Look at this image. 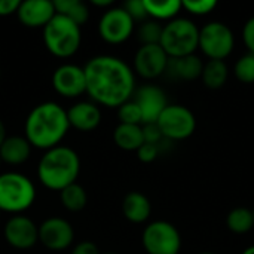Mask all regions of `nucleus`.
I'll return each mask as SVG.
<instances>
[{"mask_svg": "<svg viewBox=\"0 0 254 254\" xmlns=\"http://www.w3.org/2000/svg\"><path fill=\"white\" fill-rule=\"evenodd\" d=\"M68 128L67 110L58 103L45 101L33 107L28 113L24 125V137L31 147L46 152L60 146Z\"/></svg>", "mask_w": 254, "mask_h": 254, "instance_id": "f03ea898", "label": "nucleus"}, {"mask_svg": "<svg viewBox=\"0 0 254 254\" xmlns=\"http://www.w3.org/2000/svg\"><path fill=\"white\" fill-rule=\"evenodd\" d=\"M74 240L73 226L61 217H49L39 225V241L51 252L67 250Z\"/></svg>", "mask_w": 254, "mask_h": 254, "instance_id": "f8f14e48", "label": "nucleus"}, {"mask_svg": "<svg viewBox=\"0 0 254 254\" xmlns=\"http://www.w3.org/2000/svg\"><path fill=\"white\" fill-rule=\"evenodd\" d=\"M91 3L94 6H98V7H109L113 4V0H92Z\"/></svg>", "mask_w": 254, "mask_h": 254, "instance_id": "e433bc0d", "label": "nucleus"}, {"mask_svg": "<svg viewBox=\"0 0 254 254\" xmlns=\"http://www.w3.org/2000/svg\"><path fill=\"white\" fill-rule=\"evenodd\" d=\"M0 79H1V68H0Z\"/></svg>", "mask_w": 254, "mask_h": 254, "instance_id": "79ce46f5", "label": "nucleus"}, {"mask_svg": "<svg viewBox=\"0 0 254 254\" xmlns=\"http://www.w3.org/2000/svg\"><path fill=\"white\" fill-rule=\"evenodd\" d=\"M168 60L161 45H141L134 55V71L143 79H156L165 73Z\"/></svg>", "mask_w": 254, "mask_h": 254, "instance_id": "ddd939ff", "label": "nucleus"}, {"mask_svg": "<svg viewBox=\"0 0 254 254\" xmlns=\"http://www.w3.org/2000/svg\"><path fill=\"white\" fill-rule=\"evenodd\" d=\"M60 198H61V204L64 205V208L71 211V213L82 211L88 204L86 190L77 182L67 186V188H64L60 192Z\"/></svg>", "mask_w": 254, "mask_h": 254, "instance_id": "a878e982", "label": "nucleus"}, {"mask_svg": "<svg viewBox=\"0 0 254 254\" xmlns=\"http://www.w3.org/2000/svg\"><path fill=\"white\" fill-rule=\"evenodd\" d=\"M52 86L64 98H77L86 94V80L83 67L76 64H61L52 73Z\"/></svg>", "mask_w": 254, "mask_h": 254, "instance_id": "9b49d317", "label": "nucleus"}, {"mask_svg": "<svg viewBox=\"0 0 254 254\" xmlns=\"http://www.w3.org/2000/svg\"><path fill=\"white\" fill-rule=\"evenodd\" d=\"M19 3V0H0V16H9L13 13L16 15Z\"/></svg>", "mask_w": 254, "mask_h": 254, "instance_id": "c9c22d12", "label": "nucleus"}, {"mask_svg": "<svg viewBox=\"0 0 254 254\" xmlns=\"http://www.w3.org/2000/svg\"><path fill=\"white\" fill-rule=\"evenodd\" d=\"M234 73L241 83H254V54L249 52L238 58L234 67Z\"/></svg>", "mask_w": 254, "mask_h": 254, "instance_id": "cd10ccee", "label": "nucleus"}, {"mask_svg": "<svg viewBox=\"0 0 254 254\" xmlns=\"http://www.w3.org/2000/svg\"><path fill=\"white\" fill-rule=\"evenodd\" d=\"M132 100L140 107L143 125L144 124H156L161 113L168 106L165 92L156 85H144V86L138 88L134 92Z\"/></svg>", "mask_w": 254, "mask_h": 254, "instance_id": "2eb2a0df", "label": "nucleus"}, {"mask_svg": "<svg viewBox=\"0 0 254 254\" xmlns=\"http://www.w3.org/2000/svg\"><path fill=\"white\" fill-rule=\"evenodd\" d=\"M71 254H100V250L92 241H82L73 247Z\"/></svg>", "mask_w": 254, "mask_h": 254, "instance_id": "f704fd0d", "label": "nucleus"}, {"mask_svg": "<svg viewBox=\"0 0 254 254\" xmlns=\"http://www.w3.org/2000/svg\"><path fill=\"white\" fill-rule=\"evenodd\" d=\"M80 173L79 155L67 146H57L45 152L37 165L39 182L49 190L61 192L76 183Z\"/></svg>", "mask_w": 254, "mask_h": 254, "instance_id": "7ed1b4c3", "label": "nucleus"}, {"mask_svg": "<svg viewBox=\"0 0 254 254\" xmlns=\"http://www.w3.org/2000/svg\"><path fill=\"white\" fill-rule=\"evenodd\" d=\"M43 43L54 57L70 58L80 48V27L71 19L55 13V16L43 27Z\"/></svg>", "mask_w": 254, "mask_h": 254, "instance_id": "20e7f679", "label": "nucleus"}, {"mask_svg": "<svg viewBox=\"0 0 254 254\" xmlns=\"http://www.w3.org/2000/svg\"><path fill=\"white\" fill-rule=\"evenodd\" d=\"M1 164H3V161H1V158H0V165H1Z\"/></svg>", "mask_w": 254, "mask_h": 254, "instance_id": "a19ab883", "label": "nucleus"}, {"mask_svg": "<svg viewBox=\"0 0 254 254\" xmlns=\"http://www.w3.org/2000/svg\"><path fill=\"white\" fill-rule=\"evenodd\" d=\"M57 13L71 19L79 27L86 24L89 19V9L88 4L80 0H55L54 1Z\"/></svg>", "mask_w": 254, "mask_h": 254, "instance_id": "b1692460", "label": "nucleus"}, {"mask_svg": "<svg viewBox=\"0 0 254 254\" xmlns=\"http://www.w3.org/2000/svg\"><path fill=\"white\" fill-rule=\"evenodd\" d=\"M31 155V144L25 137L12 135L6 137L0 146V158L4 164L9 165H21L28 161Z\"/></svg>", "mask_w": 254, "mask_h": 254, "instance_id": "aec40b11", "label": "nucleus"}, {"mask_svg": "<svg viewBox=\"0 0 254 254\" xmlns=\"http://www.w3.org/2000/svg\"><path fill=\"white\" fill-rule=\"evenodd\" d=\"M141 129H143V140H144V143L159 146V143L162 140H165L162 137V132H161V129H159V127L156 124H144V125H141Z\"/></svg>", "mask_w": 254, "mask_h": 254, "instance_id": "2f4dec72", "label": "nucleus"}, {"mask_svg": "<svg viewBox=\"0 0 254 254\" xmlns=\"http://www.w3.org/2000/svg\"><path fill=\"white\" fill-rule=\"evenodd\" d=\"M228 76L229 70L225 61L208 60L207 63H204L201 79L208 89H220L222 86H225Z\"/></svg>", "mask_w": 254, "mask_h": 254, "instance_id": "4be33fe9", "label": "nucleus"}, {"mask_svg": "<svg viewBox=\"0 0 254 254\" xmlns=\"http://www.w3.org/2000/svg\"><path fill=\"white\" fill-rule=\"evenodd\" d=\"M4 138H6V129H4V125H3V122L0 119V146L4 141Z\"/></svg>", "mask_w": 254, "mask_h": 254, "instance_id": "4c0bfd02", "label": "nucleus"}, {"mask_svg": "<svg viewBox=\"0 0 254 254\" xmlns=\"http://www.w3.org/2000/svg\"><path fill=\"white\" fill-rule=\"evenodd\" d=\"M122 213L131 223H144L152 214V204L141 192H129L122 201Z\"/></svg>", "mask_w": 254, "mask_h": 254, "instance_id": "6ab92c4d", "label": "nucleus"}, {"mask_svg": "<svg viewBox=\"0 0 254 254\" xmlns=\"http://www.w3.org/2000/svg\"><path fill=\"white\" fill-rule=\"evenodd\" d=\"M86 94L97 106L118 109L135 92L134 70L113 55L92 57L83 67Z\"/></svg>", "mask_w": 254, "mask_h": 254, "instance_id": "f257e3e1", "label": "nucleus"}, {"mask_svg": "<svg viewBox=\"0 0 254 254\" xmlns=\"http://www.w3.org/2000/svg\"><path fill=\"white\" fill-rule=\"evenodd\" d=\"M243 39L250 54H254V16L250 18L243 28Z\"/></svg>", "mask_w": 254, "mask_h": 254, "instance_id": "72a5a7b5", "label": "nucleus"}, {"mask_svg": "<svg viewBox=\"0 0 254 254\" xmlns=\"http://www.w3.org/2000/svg\"><path fill=\"white\" fill-rule=\"evenodd\" d=\"M128 15L135 21H146L149 19L147 16V12H146V6H144V0H128L124 6H122Z\"/></svg>", "mask_w": 254, "mask_h": 254, "instance_id": "7c9ffc66", "label": "nucleus"}, {"mask_svg": "<svg viewBox=\"0 0 254 254\" xmlns=\"http://www.w3.org/2000/svg\"><path fill=\"white\" fill-rule=\"evenodd\" d=\"M199 42V28L188 18H174L164 25L161 48L170 58L195 54Z\"/></svg>", "mask_w": 254, "mask_h": 254, "instance_id": "423d86ee", "label": "nucleus"}, {"mask_svg": "<svg viewBox=\"0 0 254 254\" xmlns=\"http://www.w3.org/2000/svg\"><path fill=\"white\" fill-rule=\"evenodd\" d=\"M103 254H116V253H103Z\"/></svg>", "mask_w": 254, "mask_h": 254, "instance_id": "37998d69", "label": "nucleus"}, {"mask_svg": "<svg viewBox=\"0 0 254 254\" xmlns=\"http://www.w3.org/2000/svg\"><path fill=\"white\" fill-rule=\"evenodd\" d=\"M6 243L16 250H28L39 241V226L22 214L12 216L3 229Z\"/></svg>", "mask_w": 254, "mask_h": 254, "instance_id": "4468645a", "label": "nucleus"}, {"mask_svg": "<svg viewBox=\"0 0 254 254\" xmlns=\"http://www.w3.org/2000/svg\"><path fill=\"white\" fill-rule=\"evenodd\" d=\"M253 217H254V208H253Z\"/></svg>", "mask_w": 254, "mask_h": 254, "instance_id": "c03bdc74", "label": "nucleus"}, {"mask_svg": "<svg viewBox=\"0 0 254 254\" xmlns=\"http://www.w3.org/2000/svg\"><path fill=\"white\" fill-rule=\"evenodd\" d=\"M182 6L190 15L204 16V15L211 13L217 7V1L216 0H185L182 1Z\"/></svg>", "mask_w": 254, "mask_h": 254, "instance_id": "c756f323", "label": "nucleus"}, {"mask_svg": "<svg viewBox=\"0 0 254 254\" xmlns=\"http://www.w3.org/2000/svg\"><path fill=\"white\" fill-rule=\"evenodd\" d=\"M118 119L119 124L125 125H143L140 107L134 100H128L127 103L118 107Z\"/></svg>", "mask_w": 254, "mask_h": 254, "instance_id": "c85d7f7f", "label": "nucleus"}, {"mask_svg": "<svg viewBox=\"0 0 254 254\" xmlns=\"http://www.w3.org/2000/svg\"><path fill=\"white\" fill-rule=\"evenodd\" d=\"M226 226L231 232L237 235H244L254 228L253 210L246 207H238L229 211L226 217Z\"/></svg>", "mask_w": 254, "mask_h": 254, "instance_id": "393cba45", "label": "nucleus"}, {"mask_svg": "<svg viewBox=\"0 0 254 254\" xmlns=\"http://www.w3.org/2000/svg\"><path fill=\"white\" fill-rule=\"evenodd\" d=\"M159 152H161L159 146H156V144H149V143H143V144L140 146V149L137 150V158H138L141 162H144V164H150V162H153V161L158 158Z\"/></svg>", "mask_w": 254, "mask_h": 254, "instance_id": "473e14b6", "label": "nucleus"}, {"mask_svg": "<svg viewBox=\"0 0 254 254\" xmlns=\"http://www.w3.org/2000/svg\"><path fill=\"white\" fill-rule=\"evenodd\" d=\"M134 19L124 7H109L100 18V37L110 45H121L127 42L134 31Z\"/></svg>", "mask_w": 254, "mask_h": 254, "instance_id": "9d476101", "label": "nucleus"}, {"mask_svg": "<svg viewBox=\"0 0 254 254\" xmlns=\"http://www.w3.org/2000/svg\"><path fill=\"white\" fill-rule=\"evenodd\" d=\"M0 214H1V211H0Z\"/></svg>", "mask_w": 254, "mask_h": 254, "instance_id": "a18cd8bd", "label": "nucleus"}, {"mask_svg": "<svg viewBox=\"0 0 254 254\" xmlns=\"http://www.w3.org/2000/svg\"><path fill=\"white\" fill-rule=\"evenodd\" d=\"M34 201L36 188L27 176L15 171L0 174V211L19 214Z\"/></svg>", "mask_w": 254, "mask_h": 254, "instance_id": "39448f33", "label": "nucleus"}, {"mask_svg": "<svg viewBox=\"0 0 254 254\" xmlns=\"http://www.w3.org/2000/svg\"><path fill=\"white\" fill-rule=\"evenodd\" d=\"M243 254H254V246H250V247H247L244 252H243Z\"/></svg>", "mask_w": 254, "mask_h": 254, "instance_id": "58836bf2", "label": "nucleus"}, {"mask_svg": "<svg viewBox=\"0 0 254 254\" xmlns=\"http://www.w3.org/2000/svg\"><path fill=\"white\" fill-rule=\"evenodd\" d=\"M164 25L155 19H146L140 24L137 30V36L141 45H159L162 37Z\"/></svg>", "mask_w": 254, "mask_h": 254, "instance_id": "bb28decb", "label": "nucleus"}, {"mask_svg": "<svg viewBox=\"0 0 254 254\" xmlns=\"http://www.w3.org/2000/svg\"><path fill=\"white\" fill-rule=\"evenodd\" d=\"M141 243L147 254H179L182 249L180 232L165 220L149 223L143 231Z\"/></svg>", "mask_w": 254, "mask_h": 254, "instance_id": "1a4fd4ad", "label": "nucleus"}, {"mask_svg": "<svg viewBox=\"0 0 254 254\" xmlns=\"http://www.w3.org/2000/svg\"><path fill=\"white\" fill-rule=\"evenodd\" d=\"M115 144L127 152H137L144 143L141 125H125L119 124L113 131Z\"/></svg>", "mask_w": 254, "mask_h": 254, "instance_id": "412c9836", "label": "nucleus"}, {"mask_svg": "<svg viewBox=\"0 0 254 254\" xmlns=\"http://www.w3.org/2000/svg\"><path fill=\"white\" fill-rule=\"evenodd\" d=\"M235 46V36L229 25L220 21H211L199 28L198 48L208 60L225 61Z\"/></svg>", "mask_w": 254, "mask_h": 254, "instance_id": "0eeeda50", "label": "nucleus"}, {"mask_svg": "<svg viewBox=\"0 0 254 254\" xmlns=\"http://www.w3.org/2000/svg\"><path fill=\"white\" fill-rule=\"evenodd\" d=\"M68 125L80 132H91L101 124V110L92 101H79L67 110Z\"/></svg>", "mask_w": 254, "mask_h": 254, "instance_id": "f3484780", "label": "nucleus"}, {"mask_svg": "<svg viewBox=\"0 0 254 254\" xmlns=\"http://www.w3.org/2000/svg\"><path fill=\"white\" fill-rule=\"evenodd\" d=\"M202 67H204L202 60L198 55L192 54L180 58H170L165 73H168L173 79L190 82L201 77Z\"/></svg>", "mask_w": 254, "mask_h": 254, "instance_id": "a211bd4d", "label": "nucleus"}, {"mask_svg": "<svg viewBox=\"0 0 254 254\" xmlns=\"http://www.w3.org/2000/svg\"><path fill=\"white\" fill-rule=\"evenodd\" d=\"M162 137L170 141L189 138L196 129V118L186 106L168 104L156 121Z\"/></svg>", "mask_w": 254, "mask_h": 254, "instance_id": "6e6552de", "label": "nucleus"}, {"mask_svg": "<svg viewBox=\"0 0 254 254\" xmlns=\"http://www.w3.org/2000/svg\"><path fill=\"white\" fill-rule=\"evenodd\" d=\"M57 10L51 0H24L16 10L18 21L28 28H43L54 16Z\"/></svg>", "mask_w": 254, "mask_h": 254, "instance_id": "dca6fc26", "label": "nucleus"}, {"mask_svg": "<svg viewBox=\"0 0 254 254\" xmlns=\"http://www.w3.org/2000/svg\"><path fill=\"white\" fill-rule=\"evenodd\" d=\"M199 254H216V253H211V252H204V253H199Z\"/></svg>", "mask_w": 254, "mask_h": 254, "instance_id": "ea45409f", "label": "nucleus"}, {"mask_svg": "<svg viewBox=\"0 0 254 254\" xmlns=\"http://www.w3.org/2000/svg\"><path fill=\"white\" fill-rule=\"evenodd\" d=\"M146 12L150 19L158 22L161 21H171L177 18L179 12L183 9L180 0H167V1H156V0H144Z\"/></svg>", "mask_w": 254, "mask_h": 254, "instance_id": "5701e85b", "label": "nucleus"}]
</instances>
